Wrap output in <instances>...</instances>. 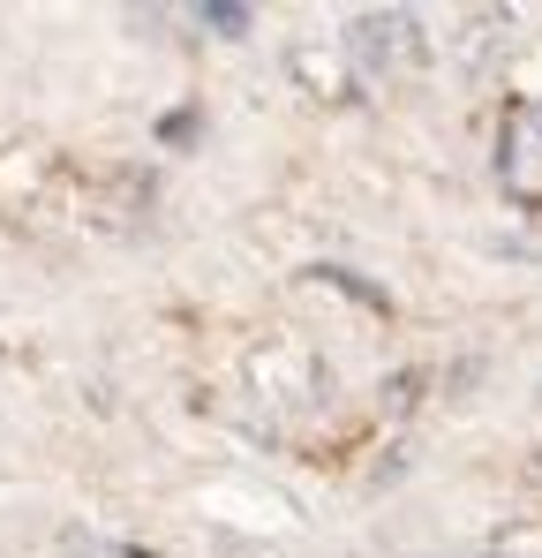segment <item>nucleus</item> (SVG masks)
Instances as JSON below:
<instances>
[{
	"instance_id": "nucleus-2",
	"label": "nucleus",
	"mask_w": 542,
	"mask_h": 558,
	"mask_svg": "<svg viewBox=\"0 0 542 558\" xmlns=\"http://www.w3.org/2000/svg\"><path fill=\"white\" fill-rule=\"evenodd\" d=\"M196 23H211V31H226V38H242L257 15H249V8H234V0H204V8H196Z\"/></svg>"
},
{
	"instance_id": "nucleus-1",
	"label": "nucleus",
	"mask_w": 542,
	"mask_h": 558,
	"mask_svg": "<svg viewBox=\"0 0 542 558\" xmlns=\"http://www.w3.org/2000/svg\"><path fill=\"white\" fill-rule=\"evenodd\" d=\"M347 46H355V61L369 69V76H392V69H407V61H422V31H415V15H407V8L355 15Z\"/></svg>"
}]
</instances>
